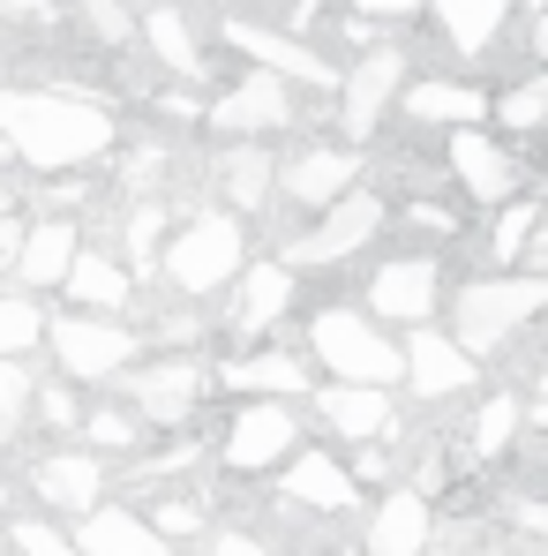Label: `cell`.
<instances>
[{
    "label": "cell",
    "mask_w": 548,
    "mask_h": 556,
    "mask_svg": "<svg viewBox=\"0 0 548 556\" xmlns=\"http://www.w3.org/2000/svg\"><path fill=\"white\" fill-rule=\"evenodd\" d=\"M113 113L84 91H0V143L38 174H76L113 151Z\"/></svg>",
    "instance_id": "cell-1"
},
{
    "label": "cell",
    "mask_w": 548,
    "mask_h": 556,
    "mask_svg": "<svg viewBox=\"0 0 548 556\" xmlns=\"http://www.w3.org/2000/svg\"><path fill=\"white\" fill-rule=\"evenodd\" d=\"M548 308V278H473L451 301V346L458 354H496L511 346Z\"/></svg>",
    "instance_id": "cell-2"
},
{
    "label": "cell",
    "mask_w": 548,
    "mask_h": 556,
    "mask_svg": "<svg viewBox=\"0 0 548 556\" xmlns=\"http://www.w3.org/2000/svg\"><path fill=\"white\" fill-rule=\"evenodd\" d=\"M241 256H248V233H241V218L226 203L188 211L181 233L166 241V286L188 293V301H203V293H218V286L241 278Z\"/></svg>",
    "instance_id": "cell-3"
},
{
    "label": "cell",
    "mask_w": 548,
    "mask_h": 556,
    "mask_svg": "<svg viewBox=\"0 0 548 556\" xmlns=\"http://www.w3.org/2000/svg\"><path fill=\"white\" fill-rule=\"evenodd\" d=\"M308 354L339 383H375V391L398 383V339H383V324L361 316V308H323L308 324Z\"/></svg>",
    "instance_id": "cell-4"
},
{
    "label": "cell",
    "mask_w": 548,
    "mask_h": 556,
    "mask_svg": "<svg viewBox=\"0 0 548 556\" xmlns=\"http://www.w3.org/2000/svg\"><path fill=\"white\" fill-rule=\"evenodd\" d=\"M46 339H53V354H61V376H76V383H105V376H120L136 362V331L128 324H113V316H53L46 324Z\"/></svg>",
    "instance_id": "cell-5"
},
{
    "label": "cell",
    "mask_w": 548,
    "mask_h": 556,
    "mask_svg": "<svg viewBox=\"0 0 548 556\" xmlns=\"http://www.w3.org/2000/svg\"><path fill=\"white\" fill-rule=\"evenodd\" d=\"M375 233H383V195L346 188V195H331V203H323V218H316L308 233H293V241H285V264H346V256L368 249Z\"/></svg>",
    "instance_id": "cell-6"
},
{
    "label": "cell",
    "mask_w": 548,
    "mask_h": 556,
    "mask_svg": "<svg viewBox=\"0 0 548 556\" xmlns=\"http://www.w3.org/2000/svg\"><path fill=\"white\" fill-rule=\"evenodd\" d=\"M226 46L241 53V61H256L264 76L278 84H308V91H339V68L316 53V46H301V38H285L271 23H226Z\"/></svg>",
    "instance_id": "cell-7"
},
{
    "label": "cell",
    "mask_w": 548,
    "mask_h": 556,
    "mask_svg": "<svg viewBox=\"0 0 548 556\" xmlns=\"http://www.w3.org/2000/svg\"><path fill=\"white\" fill-rule=\"evenodd\" d=\"M293 437H301L293 406L248 399V406L233 414V429H226V466H233V473H271V466L293 459Z\"/></svg>",
    "instance_id": "cell-8"
},
{
    "label": "cell",
    "mask_w": 548,
    "mask_h": 556,
    "mask_svg": "<svg viewBox=\"0 0 548 556\" xmlns=\"http://www.w3.org/2000/svg\"><path fill=\"white\" fill-rule=\"evenodd\" d=\"M436 301H444V271H436L429 256H391L383 271L368 278L361 316H375V324H429Z\"/></svg>",
    "instance_id": "cell-9"
},
{
    "label": "cell",
    "mask_w": 548,
    "mask_h": 556,
    "mask_svg": "<svg viewBox=\"0 0 548 556\" xmlns=\"http://www.w3.org/2000/svg\"><path fill=\"white\" fill-rule=\"evenodd\" d=\"M451 174H458V188H466L473 203H511L519 181H526L519 151L496 143V136H481V128H458L451 136Z\"/></svg>",
    "instance_id": "cell-10"
},
{
    "label": "cell",
    "mask_w": 548,
    "mask_h": 556,
    "mask_svg": "<svg viewBox=\"0 0 548 556\" xmlns=\"http://www.w3.org/2000/svg\"><path fill=\"white\" fill-rule=\"evenodd\" d=\"M293 84H278L264 68H248V84H233V91H218L203 105V121L218 128V136H264V128H285L293 121Z\"/></svg>",
    "instance_id": "cell-11"
},
{
    "label": "cell",
    "mask_w": 548,
    "mask_h": 556,
    "mask_svg": "<svg viewBox=\"0 0 548 556\" xmlns=\"http://www.w3.org/2000/svg\"><path fill=\"white\" fill-rule=\"evenodd\" d=\"M361 174V159L346 151V143H316V151H293V159H278V195L285 203H301V211H323L331 195H346Z\"/></svg>",
    "instance_id": "cell-12"
},
{
    "label": "cell",
    "mask_w": 548,
    "mask_h": 556,
    "mask_svg": "<svg viewBox=\"0 0 548 556\" xmlns=\"http://www.w3.org/2000/svg\"><path fill=\"white\" fill-rule=\"evenodd\" d=\"M398 84H406V61H398V46H375V53H361V68L354 76H339V121H346V136L361 143L368 128L391 113V98H398Z\"/></svg>",
    "instance_id": "cell-13"
},
{
    "label": "cell",
    "mask_w": 548,
    "mask_h": 556,
    "mask_svg": "<svg viewBox=\"0 0 548 556\" xmlns=\"http://www.w3.org/2000/svg\"><path fill=\"white\" fill-rule=\"evenodd\" d=\"M398 376L421 391V399H458V391H473V354H458L444 331H413L406 346H398Z\"/></svg>",
    "instance_id": "cell-14"
},
{
    "label": "cell",
    "mask_w": 548,
    "mask_h": 556,
    "mask_svg": "<svg viewBox=\"0 0 548 556\" xmlns=\"http://www.w3.org/2000/svg\"><path fill=\"white\" fill-rule=\"evenodd\" d=\"M429 534H436V511H429V496H421V489H391V496L368 511V542H361V556H421V549H429Z\"/></svg>",
    "instance_id": "cell-15"
},
{
    "label": "cell",
    "mask_w": 548,
    "mask_h": 556,
    "mask_svg": "<svg viewBox=\"0 0 548 556\" xmlns=\"http://www.w3.org/2000/svg\"><path fill=\"white\" fill-rule=\"evenodd\" d=\"M128 399H136V414H143V421H166V429H174V421H188V414H195V399H203V369H195V362H158V369H136L128 376Z\"/></svg>",
    "instance_id": "cell-16"
},
{
    "label": "cell",
    "mask_w": 548,
    "mask_h": 556,
    "mask_svg": "<svg viewBox=\"0 0 548 556\" xmlns=\"http://www.w3.org/2000/svg\"><path fill=\"white\" fill-rule=\"evenodd\" d=\"M30 481H38V496H46L53 511H68V519L98 511V496H105V466H98L91 452H46V459L30 466Z\"/></svg>",
    "instance_id": "cell-17"
},
{
    "label": "cell",
    "mask_w": 548,
    "mask_h": 556,
    "mask_svg": "<svg viewBox=\"0 0 548 556\" xmlns=\"http://www.w3.org/2000/svg\"><path fill=\"white\" fill-rule=\"evenodd\" d=\"M84 241H76V218H38V226H23V249H15V286L23 293H46V286H61L68 271V256H76Z\"/></svg>",
    "instance_id": "cell-18"
},
{
    "label": "cell",
    "mask_w": 548,
    "mask_h": 556,
    "mask_svg": "<svg viewBox=\"0 0 548 556\" xmlns=\"http://www.w3.org/2000/svg\"><path fill=\"white\" fill-rule=\"evenodd\" d=\"M285 301H293V264H248V278H233L226 324L241 339H256V331H271L278 316H285Z\"/></svg>",
    "instance_id": "cell-19"
},
{
    "label": "cell",
    "mask_w": 548,
    "mask_h": 556,
    "mask_svg": "<svg viewBox=\"0 0 548 556\" xmlns=\"http://www.w3.org/2000/svg\"><path fill=\"white\" fill-rule=\"evenodd\" d=\"M398 105L413 121H451V128H481L488 121V91L481 84H458V76H421V84H406Z\"/></svg>",
    "instance_id": "cell-20"
},
{
    "label": "cell",
    "mask_w": 548,
    "mask_h": 556,
    "mask_svg": "<svg viewBox=\"0 0 548 556\" xmlns=\"http://www.w3.org/2000/svg\"><path fill=\"white\" fill-rule=\"evenodd\" d=\"M61 286H68V301H84L91 316L128 308V293H136L128 264H120V256H98V249H76V256H68V271H61Z\"/></svg>",
    "instance_id": "cell-21"
},
{
    "label": "cell",
    "mask_w": 548,
    "mask_h": 556,
    "mask_svg": "<svg viewBox=\"0 0 548 556\" xmlns=\"http://www.w3.org/2000/svg\"><path fill=\"white\" fill-rule=\"evenodd\" d=\"M316 406H323V421H331L339 437H354V444H375V437L391 429V391H375V383H331V391H316Z\"/></svg>",
    "instance_id": "cell-22"
},
{
    "label": "cell",
    "mask_w": 548,
    "mask_h": 556,
    "mask_svg": "<svg viewBox=\"0 0 548 556\" xmlns=\"http://www.w3.org/2000/svg\"><path fill=\"white\" fill-rule=\"evenodd\" d=\"M218 188H226V211L233 218L241 211H264L278 195V159L256 151V143H233V151H218Z\"/></svg>",
    "instance_id": "cell-23"
},
{
    "label": "cell",
    "mask_w": 548,
    "mask_h": 556,
    "mask_svg": "<svg viewBox=\"0 0 548 556\" xmlns=\"http://www.w3.org/2000/svg\"><path fill=\"white\" fill-rule=\"evenodd\" d=\"M421 8H436V23H444V38H451L458 53H488L511 30L519 0H421Z\"/></svg>",
    "instance_id": "cell-24"
},
{
    "label": "cell",
    "mask_w": 548,
    "mask_h": 556,
    "mask_svg": "<svg viewBox=\"0 0 548 556\" xmlns=\"http://www.w3.org/2000/svg\"><path fill=\"white\" fill-rule=\"evenodd\" d=\"M226 391H248V399H301L308 391V362L301 354H241V362H226Z\"/></svg>",
    "instance_id": "cell-25"
},
{
    "label": "cell",
    "mask_w": 548,
    "mask_h": 556,
    "mask_svg": "<svg viewBox=\"0 0 548 556\" xmlns=\"http://www.w3.org/2000/svg\"><path fill=\"white\" fill-rule=\"evenodd\" d=\"M285 496L293 504H316V511H346L354 504V473L331 459V452H301V459H285Z\"/></svg>",
    "instance_id": "cell-26"
},
{
    "label": "cell",
    "mask_w": 548,
    "mask_h": 556,
    "mask_svg": "<svg viewBox=\"0 0 548 556\" xmlns=\"http://www.w3.org/2000/svg\"><path fill=\"white\" fill-rule=\"evenodd\" d=\"M84 556H166V542L136 511H84Z\"/></svg>",
    "instance_id": "cell-27"
},
{
    "label": "cell",
    "mask_w": 548,
    "mask_h": 556,
    "mask_svg": "<svg viewBox=\"0 0 548 556\" xmlns=\"http://www.w3.org/2000/svg\"><path fill=\"white\" fill-rule=\"evenodd\" d=\"M143 38H151V53H158L174 76H203V46H195L181 8H151V15H143Z\"/></svg>",
    "instance_id": "cell-28"
},
{
    "label": "cell",
    "mask_w": 548,
    "mask_h": 556,
    "mask_svg": "<svg viewBox=\"0 0 548 556\" xmlns=\"http://www.w3.org/2000/svg\"><path fill=\"white\" fill-rule=\"evenodd\" d=\"M38 339H46V308H38V293H23V286L8 293V286H0V362H23Z\"/></svg>",
    "instance_id": "cell-29"
},
{
    "label": "cell",
    "mask_w": 548,
    "mask_h": 556,
    "mask_svg": "<svg viewBox=\"0 0 548 556\" xmlns=\"http://www.w3.org/2000/svg\"><path fill=\"white\" fill-rule=\"evenodd\" d=\"M541 233V203H526V195H511L504 203V218H496V241H488V264L496 271H511L519 256H526V241Z\"/></svg>",
    "instance_id": "cell-30"
},
{
    "label": "cell",
    "mask_w": 548,
    "mask_h": 556,
    "mask_svg": "<svg viewBox=\"0 0 548 556\" xmlns=\"http://www.w3.org/2000/svg\"><path fill=\"white\" fill-rule=\"evenodd\" d=\"M519 437V391H488V406L473 414V459H504Z\"/></svg>",
    "instance_id": "cell-31"
},
{
    "label": "cell",
    "mask_w": 548,
    "mask_h": 556,
    "mask_svg": "<svg viewBox=\"0 0 548 556\" xmlns=\"http://www.w3.org/2000/svg\"><path fill=\"white\" fill-rule=\"evenodd\" d=\"M488 113L504 121V128H519V136H534L541 128V113H548V76H519L504 98H488Z\"/></svg>",
    "instance_id": "cell-32"
},
{
    "label": "cell",
    "mask_w": 548,
    "mask_h": 556,
    "mask_svg": "<svg viewBox=\"0 0 548 556\" xmlns=\"http://www.w3.org/2000/svg\"><path fill=\"white\" fill-rule=\"evenodd\" d=\"M30 369L23 362H0V444H15L23 437V421H30Z\"/></svg>",
    "instance_id": "cell-33"
},
{
    "label": "cell",
    "mask_w": 548,
    "mask_h": 556,
    "mask_svg": "<svg viewBox=\"0 0 548 556\" xmlns=\"http://www.w3.org/2000/svg\"><path fill=\"white\" fill-rule=\"evenodd\" d=\"M76 15H84V30H91L98 46H128L136 38V23H128V0H68Z\"/></svg>",
    "instance_id": "cell-34"
},
{
    "label": "cell",
    "mask_w": 548,
    "mask_h": 556,
    "mask_svg": "<svg viewBox=\"0 0 548 556\" xmlns=\"http://www.w3.org/2000/svg\"><path fill=\"white\" fill-rule=\"evenodd\" d=\"M8 542H15L23 556H84L61 527H53V519H15V527H8Z\"/></svg>",
    "instance_id": "cell-35"
},
{
    "label": "cell",
    "mask_w": 548,
    "mask_h": 556,
    "mask_svg": "<svg viewBox=\"0 0 548 556\" xmlns=\"http://www.w3.org/2000/svg\"><path fill=\"white\" fill-rule=\"evenodd\" d=\"M203 527V504L195 496H166V504H151V534L166 542V534H195Z\"/></svg>",
    "instance_id": "cell-36"
},
{
    "label": "cell",
    "mask_w": 548,
    "mask_h": 556,
    "mask_svg": "<svg viewBox=\"0 0 548 556\" xmlns=\"http://www.w3.org/2000/svg\"><path fill=\"white\" fill-rule=\"evenodd\" d=\"M158 226H166V211H158V203H136V211H128V241H136V264H143V271H151Z\"/></svg>",
    "instance_id": "cell-37"
},
{
    "label": "cell",
    "mask_w": 548,
    "mask_h": 556,
    "mask_svg": "<svg viewBox=\"0 0 548 556\" xmlns=\"http://www.w3.org/2000/svg\"><path fill=\"white\" fill-rule=\"evenodd\" d=\"M30 414H38V421H53V429H76V414H84V406H76L68 391H30Z\"/></svg>",
    "instance_id": "cell-38"
},
{
    "label": "cell",
    "mask_w": 548,
    "mask_h": 556,
    "mask_svg": "<svg viewBox=\"0 0 548 556\" xmlns=\"http://www.w3.org/2000/svg\"><path fill=\"white\" fill-rule=\"evenodd\" d=\"M406 218H413L421 233H444V241H451V233H458V211H451V203H413Z\"/></svg>",
    "instance_id": "cell-39"
},
{
    "label": "cell",
    "mask_w": 548,
    "mask_h": 556,
    "mask_svg": "<svg viewBox=\"0 0 548 556\" xmlns=\"http://www.w3.org/2000/svg\"><path fill=\"white\" fill-rule=\"evenodd\" d=\"M98 444H136V414H91Z\"/></svg>",
    "instance_id": "cell-40"
},
{
    "label": "cell",
    "mask_w": 548,
    "mask_h": 556,
    "mask_svg": "<svg viewBox=\"0 0 548 556\" xmlns=\"http://www.w3.org/2000/svg\"><path fill=\"white\" fill-rule=\"evenodd\" d=\"M15 249H23V218H15V211H0V278L15 271Z\"/></svg>",
    "instance_id": "cell-41"
},
{
    "label": "cell",
    "mask_w": 548,
    "mask_h": 556,
    "mask_svg": "<svg viewBox=\"0 0 548 556\" xmlns=\"http://www.w3.org/2000/svg\"><path fill=\"white\" fill-rule=\"evenodd\" d=\"M15 23H53V0H0Z\"/></svg>",
    "instance_id": "cell-42"
},
{
    "label": "cell",
    "mask_w": 548,
    "mask_h": 556,
    "mask_svg": "<svg viewBox=\"0 0 548 556\" xmlns=\"http://www.w3.org/2000/svg\"><path fill=\"white\" fill-rule=\"evenodd\" d=\"M211 556H264V542H248V534H218Z\"/></svg>",
    "instance_id": "cell-43"
},
{
    "label": "cell",
    "mask_w": 548,
    "mask_h": 556,
    "mask_svg": "<svg viewBox=\"0 0 548 556\" xmlns=\"http://www.w3.org/2000/svg\"><path fill=\"white\" fill-rule=\"evenodd\" d=\"M354 8H361V15H413L421 0H354Z\"/></svg>",
    "instance_id": "cell-44"
},
{
    "label": "cell",
    "mask_w": 548,
    "mask_h": 556,
    "mask_svg": "<svg viewBox=\"0 0 548 556\" xmlns=\"http://www.w3.org/2000/svg\"><path fill=\"white\" fill-rule=\"evenodd\" d=\"M0 511H8V489H0Z\"/></svg>",
    "instance_id": "cell-45"
},
{
    "label": "cell",
    "mask_w": 548,
    "mask_h": 556,
    "mask_svg": "<svg viewBox=\"0 0 548 556\" xmlns=\"http://www.w3.org/2000/svg\"><path fill=\"white\" fill-rule=\"evenodd\" d=\"M0 556H8V542H0Z\"/></svg>",
    "instance_id": "cell-46"
}]
</instances>
